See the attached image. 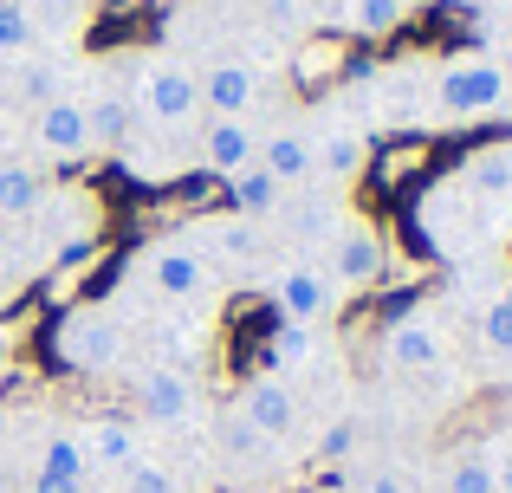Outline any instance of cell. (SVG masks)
Segmentation results:
<instances>
[{"label": "cell", "instance_id": "6", "mask_svg": "<svg viewBox=\"0 0 512 493\" xmlns=\"http://www.w3.org/2000/svg\"><path fill=\"white\" fill-rule=\"evenodd\" d=\"M376 357L396 377H428V370L448 364V331H441V318L428 305H409V312H396L376 331Z\"/></svg>", "mask_w": 512, "mask_h": 493}, {"label": "cell", "instance_id": "26", "mask_svg": "<svg viewBox=\"0 0 512 493\" xmlns=\"http://www.w3.org/2000/svg\"><path fill=\"white\" fill-rule=\"evenodd\" d=\"M124 493H182V481L163 468V461H150V455H137L124 468Z\"/></svg>", "mask_w": 512, "mask_h": 493}, {"label": "cell", "instance_id": "8", "mask_svg": "<svg viewBox=\"0 0 512 493\" xmlns=\"http://www.w3.org/2000/svg\"><path fill=\"white\" fill-rule=\"evenodd\" d=\"M273 305H279V325H325L331 312H338V286H331L325 260H286L273 273Z\"/></svg>", "mask_w": 512, "mask_h": 493}, {"label": "cell", "instance_id": "25", "mask_svg": "<svg viewBox=\"0 0 512 493\" xmlns=\"http://www.w3.org/2000/svg\"><path fill=\"white\" fill-rule=\"evenodd\" d=\"M13 91H26V104H46V98H59V72H52V59L46 52H33V59H13Z\"/></svg>", "mask_w": 512, "mask_h": 493}, {"label": "cell", "instance_id": "20", "mask_svg": "<svg viewBox=\"0 0 512 493\" xmlns=\"http://www.w3.org/2000/svg\"><path fill=\"white\" fill-rule=\"evenodd\" d=\"M331 20H338L350 39H389L402 20H409V0H338Z\"/></svg>", "mask_w": 512, "mask_h": 493}, {"label": "cell", "instance_id": "36", "mask_svg": "<svg viewBox=\"0 0 512 493\" xmlns=\"http://www.w3.org/2000/svg\"><path fill=\"white\" fill-rule=\"evenodd\" d=\"M26 7H33V0H26Z\"/></svg>", "mask_w": 512, "mask_h": 493}, {"label": "cell", "instance_id": "15", "mask_svg": "<svg viewBox=\"0 0 512 493\" xmlns=\"http://www.w3.org/2000/svg\"><path fill=\"white\" fill-rule=\"evenodd\" d=\"M78 442H85V461H91V474H98V468L124 474L130 461L143 455V442H137V422H117V416H98V422H85V429H78Z\"/></svg>", "mask_w": 512, "mask_h": 493}, {"label": "cell", "instance_id": "30", "mask_svg": "<svg viewBox=\"0 0 512 493\" xmlns=\"http://www.w3.org/2000/svg\"><path fill=\"white\" fill-rule=\"evenodd\" d=\"M350 493H409V481H402L396 468H376V474H363V481L350 487Z\"/></svg>", "mask_w": 512, "mask_h": 493}, {"label": "cell", "instance_id": "37", "mask_svg": "<svg viewBox=\"0 0 512 493\" xmlns=\"http://www.w3.org/2000/svg\"><path fill=\"white\" fill-rule=\"evenodd\" d=\"M467 7H474V0H467Z\"/></svg>", "mask_w": 512, "mask_h": 493}, {"label": "cell", "instance_id": "3", "mask_svg": "<svg viewBox=\"0 0 512 493\" xmlns=\"http://www.w3.org/2000/svg\"><path fill=\"white\" fill-rule=\"evenodd\" d=\"M137 279L169 305H208L214 292H221L214 260L188 241V234H156V241L137 253Z\"/></svg>", "mask_w": 512, "mask_h": 493}, {"label": "cell", "instance_id": "34", "mask_svg": "<svg viewBox=\"0 0 512 493\" xmlns=\"http://www.w3.org/2000/svg\"><path fill=\"white\" fill-rule=\"evenodd\" d=\"M13 253V221H0V260Z\"/></svg>", "mask_w": 512, "mask_h": 493}, {"label": "cell", "instance_id": "12", "mask_svg": "<svg viewBox=\"0 0 512 493\" xmlns=\"http://www.w3.org/2000/svg\"><path fill=\"white\" fill-rule=\"evenodd\" d=\"M195 85L208 117H253L266 98V72L253 59H214L208 72H195Z\"/></svg>", "mask_w": 512, "mask_h": 493}, {"label": "cell", "instance_id": "9", "mask_svg": "<svg viewBox=\"0 0 512 493\" xmlns=\"http://www.w3.org/2000/svg\"><path fill=\"white\" fill-rule=\"evenodd\" d=\"M325 273H331L338 292H370L376 279L389 273L383 234H376L370 221H338V234H331V247H325Z\"/></svg>", "mask_w": 512, "mask_h": 493}, {"label": "cell", "instance_id": "2", "mask_svg": "<svg viewBox=\"0 0 512 493\" xmlns=\"http://www.w3.org/2000/svg\"><path fill=\"white\" fill-rule=\"evenodd\" d=\"M130 111H137V124L150 130H188L201 117V85H195V65L169 59V52H156V59H137V78H130Z\"/></svg>", "mask_w": 512, "mask_h": 493}, {"label": "cell", "instance_id": "24", "mask_svg": "<svg viewBox=\"0 0 512 493\" xmlns=\"http://www.w3.org/2000/svg\"><path fill=\"white\" fill-rule=\"evenodd\" d=\"M461 182L480 195V202H512V143H493V150H480L474 163L461 169Z\"/></svg>", "mask_w": 512, "mask_h": 493}, {"label": "cell", "instance_id": "11", "mask_svg": "<svg viewBox=\"0 0 512 493\" xmlns=\"http://www.w3.org/2000/svg\"><path fill=\"white\" fill-rule=\"evenodd\" d=\"M299 390H292V377H279V370H266V377H247L234 396V416L247 422L253 435H266V442H292L299 435Z\"/></svg>", "mask_w": 512, "mask_h": 493}, {"label": "cell", "instance_id": "21", "mask_svg": "<svg viewBox=\"0 0 512 493\" xmlns=\"http://www.w3.org/2000/svg\"><path fill=\"white\" fill-rule=\"evenodd\" d=\"M33 468H39V474H59V481H91V461H85L78 429H46V435H39Z\"/></svg>", "mask_w": 512, "mask_h": 493}, {"label": "cell", "instance_id": "33", "mask_svg": "<svg viewBox=\"0 0 512 493\" xmlns=\"http://www.w3.org/2000/svg\"><path fill=\"white\" fill-rule=\"evenodd\" d=\"M299 20H325V13H338V0H286Z\"/></svg>", "mask_w": 512, "mask_h": 493}, {"label": "cell", "instance_id": "23", "mask_svg": "<svg viewBox=\"0 0 512 493\" xmlns=\"http://www.w3.org/2000/svg\"><path fill=\"white\" fill-rule=\"evenodd\" d=\"M46 52V26L26 0H0V59H33Z\"/></svg>", "mask_w": 512, "mask_h": 493}, {"label": "cell", "instance_id": "13", "mask_svg": "<svg viewBox=\"0 0 512 493\" xmlns=\"http://www.w3.org/2000/svg\"><path fill=\"white\" fill-rule=\"evenodd\" d=\"M260 169H273L286 189L318 182V137L299 124V117H286V124H266V130H260Z\"/></svg>", "mask_w": 512, "mask_h": 493}, {"label": "cell", "instance_id": "5", "mask_svg": "<svg viewBox=\"0 0 512 493\" xmlns=\"http://www.w3.org/2000/svg\"><path fill=\"white\" fill-rule=\"evenodd\" d=\"M26 150H33L39 169H78L91 163V124H85V98H72V91H59V98H46L33 111V130H26Z\"/></svg>", "mask_w": 512, "mask_h": 493}, {"label": "cell", "instance_id": "10", "mask_svg": "<svg viewBox=\"0 0 512 493\" xmlns=\"http://www.w3.org/2000/svg\"><path fill=\"white\" fill-rule=\"evenodd\" d=\"M137 409L156 422V429H188V422L201 416V390H195V377H188L182 364L150 357V364L137 370Z\"/></svg>", "mask_w": 512, "mask_h": 493}, {"label": "cell", "instance_id": "7", "mask_svg": "<svg viewBox=\"0 0 512 493\" xmlns=\"http://www.w3.org/2000/svg\"><path fill=\"white\" fill-rule=\"evenodd\" d=\"M260 163V124L253 117H201V137L188 143V169L214 182H234Z\"/></svg>", "mask_w": 512, "mask_h": 493}, {"label": "cell", "instance_id": "14", "mask_svg": "<svg viewBox=\"0 0 512 493\" xmlns=\"http://www.w3.org/2000/svg\"><path fill=\"white\" fill-rule=\"evenodd\" d=\"M46 208V169L33 156H0V221H33Z\"/></svg>", "mask_w": 512, "mask_h": 493}, {"label": "cell", "instance_id": "22", "mask_svg": "<svg viewBox=\"0 0 512 493\" xmlns=\"http://www.w3.org/2000/svg\"><path fill=\"white\" fill-rule=\"evenodd\" d=\"M363 163H370L363 130H331V137H318V182H357Z\"/></svg>", "mask_w": 512, "mask_h": 493}, {"label": "cell", "instance_id": "4", "mask_svg": "<svg viewBox=\"0 0 512 493\" xmlns=\"http://www.w3.org/2000/svg\"><path fill=\"white\" fill-rule=\"evenodd\" d=\"M124 351H130V338L111 305H72L59 318V331H52V357L65 370H78V377H111L124 364Z\"/></svg>", "mask_w": 512, "mask_h": 493}, {"label": "cell", "instance_id": "32", "mask_svg": "<svg viewBox=\"0 0 512 493\" xmlns=\"http://www.w3.org/2000/svg\"><path fill=\"white\" fill-rule=\"evenodd\" d=\"M487 52L500 59V72H506V91H512V20L500 26V33H493V46H487Z\"/></svg>", "mask_w": 512, "mask_h": 493}, {"label": "cell", "instance_id": "35", "mask_svg": "<svg viewBox=\"0 0 512 493\" xmlns=\"http://www.w3.org/2000/svg\"><path fill=\"white\" fill-rule=\"evenodd\" d=\"M409 7H422V0H409Z\"/></svg>", "mask_w": 512, "mask_h": 493}, {"label": "cell", "instance_id": "27", "mask_svg": "<svg viewBox=\"0 0 512 493\" xmlns=\"http://www.w3.org/2000/svg\"><path fill=\"white\" fill-rule=\"evenodd\" d=\"M221 448H227V455H234V461H260V455H266V448H273V442H266V435H253L247 422H240L234 409H227V422H221Z\"/></svg>", "mask_w": 512, "mask_h": 493}, {"label": "cell", "instance_id": "28", "mask_svg": "<svg viewBox=\"0 0 512 493\" xmlns=\"http://www.w3.org/2000/svg\"><path fill=\"white\" fill-rule=\"evenodd\" d=\"M312 351H318V331H312V325H279V331H273V357H279L286 370L305 364Z\"/></svg>", "mask_w": 512, "mask_h": 493}, {"label": "cell", "instance_id": "17", "mask_svg": "<svg viewBox=\"0 0 512 493\" xmlns=\"http://www.w3.org/2000/svg\"><path fill=\"white\" fill-rule=\"evenodd\" d=\"M474 344H480V364L487 370H512V279H500V286L487 292Z\"/></svg>", "mask_w": 512, "mask_h": 493}, {"label": "cell", "instance_id": "18", "mask_svg": "<svg viewBox=\"0 0 512 493\" xmlns=\"http://www.w3.org/2000/svg\"><path fill=\"white\" fill-rule=\"evenodd\" d=\"M435 493H500L493 487V468H487V448L480 442H461L435 461Z\"/></svg>", "mask_w": 512, "mask_h": 493}, {"label": "cell", "instance_id": "29", "mask_svg": "<svg viewBox=\"0 0 512 493\" xmlns=\"http://www.w3.org/2000/svg\"><path fill=\"white\" fill-rule=\"evenodd\" d=\"M480 448H487L493 487H500V493H512V429H493V435H487V442H480Z\"/></svg>", "mask_w": 512, "mask_h": 493}, {"label": "cell", "instance_id": "1", "mask_svg": "<svg viewBox=\"0 0 512 493\" xmlns=\"http://www.w3.org/2000/svg\"><path fill=\"white\" fill-rule=\"evenodd\" d=\"M428 111H435V124H487V117H506L512 91H506L500 59L480 52V46L441 59L435 78H428Z\"/></svg>", "mask_w": 512, "mask_h": 493}, {"label": "cell", "instance_id": "16", "mask_svg": "<svg viewBox=\"0 0 512 493\" xmlns=\"http://www.w3.org/2000/svg\"><path fill=\"white\" fill-rule=\"evenodd\" d=\"M227 202H234V215L240 221H253V228H266V221L279 215V208H286V182L273 176V169H240L234 182H227Z\"/></svg>", "mask_w": 512, "mask_h": 493}, {"label": "cell", "instance_id": "31", "mask_svg": "<svg viewBox=\"0 0 512 493\" xmlns=\"http://www.w3.org/2000/svg\"><path fill=\"white\" fill-rule=\"evenodd\" d=\"M26 493H91V481H59V474L33 468V487H26Z\"/></svg>", "mask_w": 512, "mask_h": 493}, {"label": "cell", "instance_id": "19", "mask_svg": "<svg viewBox=\"0 0 512 493\" xmlns=\"http://www.w3.org/2000/svg\"><path fill=\"white\" fill-rule=\"evenodd\" d=\"M85 124H91V150H124L130 130H137V111H130L124 91H91L85 98Z\"/></svg>", "mask_w": 512, "mask_h": 493}]
</instances>
